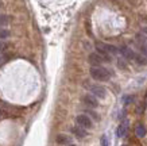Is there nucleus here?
I'll list each match as a JSON object with an SVG mask.
<instances>
[{
	"instance_id": "obj_1",
	"label": "nucleus",
	"mask_w": 147,
	"mask_h": 146,
	"mask_svg": "<svg viewBox=\"0 0 147 146\" xmlns=\"http://www.w3.org/2000/svg\"><path fill=\"white\" fill-rule=\"evenodd\" d=\"M90 76L97 81H107L111 77V73L102 67H93L90 68Z\"/></svg>"
},
{
	"instance_id": "obj_2",
	"label": "nucleus",
	"mask_w": 147,
	"mask_h": 146,
	"mask_svg": "<svg viewBox=\"0 0 147 146\" xmlns=\"http://www.w3.org/2000/svg\"><path fill=\"white\" fill-rule=\"evenodd\" d=\"M120 50H121V54H123L125 58H128V60H134V61H136L138 64H140V65H146V64H147V60H146V58L143 57V56H140V54L132 52L131 49L123 46Z\"/></svg>"
},
{
	"instance_id": "obj_3",
	"label": "nucleus",
	"mask_w": 147,
	"mask_h": 146,
	"mask_svg": "<svg viewBox=\"0 0 147 146\" xmlns=\"http://www.w3.org/2000/svg\"><path fill=\"white\" fill-rule=\"evenodd\" d=\"M90 65L93 67H101V64L104 61H109V56L108 54H100V53H92L88 57Z\"/></svg>"
},
{
	"instance_id": "obj_4",
	"label": "nucleus",
	"mask_w": 147,
	"mask_h": 146,
	"mask_svg": "<svg viewBox=\"0 0 147 146\" xmlns=\"http://www.w3.org/2000/svg\"><path fill=\"white\" fill-rule=\"evenodd\" d=\"M96 49L100 54H116L119 52V49L116 46H112V45H107V43H102V42H96Z\"/></svg>"
},
{
	"instance_id": "obj_5",
	"label": "nucleus",
	"mask_w": 147,
	"mask_h": 146,
	"mask_svg": "<svg viewBox=\"0 0 147 146\" xmlns=\"http://www.w3.org/2000/svg\"><path fill=\"white\" fill-rule=\"evenodd\" d=\"M89 91L92 92V95L96 97H100V99H104L107 96V89L104 88L102 85H98V84H94V85H90L89 87Z\"/></svg>"
},
{
	"instance_id": "obj_6",
	"label": "nucleus",
	"mask_w": 147,
	"mask_h": 146,
	"mask_svg": "<svg viewBox=\"0 0 147 146\" xmlns=\"http://www.w3.org/2000/svg\"><path fill=\"white\" fill-rule=\"evenodd\" d=\"M76 122H77V124L82 128H90L92 127V120H90L89 116H86V115H78L76 118Z\"/></svg>"
},
{
	"instance_id": "obj_7",
	"label": "nucleus",
	"mask_w": 147,
	"mask_h": 146,
	"mask_svg": "<svg viewBox=\"0 0 147 146\" xmlns=\"http://www.w3.org/2000/svg\"><path fill=\"white\" fill-rule=\"evenodd\" d=\"M82 102H84V104H86L88 107H92V108H96V107L98 106L97 99H96V96H93V95H85V96L82 97Z\"/></svg>"
},
{
	"instance_id": "obj_8",
	"label": "nucleus",
	"mask_w": 147,
	"mask_h": 146,
	"mask_svg": "<svg viewBox=\"0 0 147 146\" xmlns=\"http://www.w3.org/2000/svg\"><path fill=\"white\" fill-rule=\"evenodd\" d=\"M55 141L59 143V145H66V143H69L70 142V138L67 137V135H63V134H59V135H57V138H55Z\"/></svg>"
},
{
	"instance_id": "obj_9",
	"label": "nucleus",
	"mask_w": 147,
	"mask_h": 146,
	"mask_svg": "<svg viewBox=\"0 0 147 146\" xmlns=\"http://www.w3.org/2000/svg\"><path fill=\"white\" fill-rule=\"evenodd\" d=\"M127 126H128V123L124 122V123H121L117 127V137H124L125 134H127Z\"/></svg>"
},
{
	"instance_id": "obj_10",
	"label": "nucleus",
	"mask_w": 147,
	"mask_h": 146,
	"mask_svg": "<svg viewBox=\"0 0 147 146\" xmlns=\"http://www.w3.org/2000/svg\"><path fill=\"white\" fill-rule=\"evenodd\" d=\"M135 133H136V135H138L139 138H143L146 135V127H144L143 124H138V126L135 127Z\"/></svg>"
},
{
	"instance_id": "obj_11",
	"label": "nucleus",
	"mask_w": 147,
	"mask_h": 146,
	"mask_svg": "<svg viewBox=\"0 0 147 146\" xmlns=\"http://www.w3.org/2000/svg\"><path fill=\"white\" fill-rule=\"evenodd\" d=\"M71 131L76 134L78 138H84V137H86V131H85L82 127H73L71 128Z\"/></svg>"
},
{
	"instance_id": "obj_12",
	"label": "nucleus",
	"mask_w": 147,
	"mask_h": 146,
	"mask_svg": "<svg viewBox=\"0 0 147 146\" xmlns=\"http://www.w3.org/2000/svg\"><path fill=\"white\" fill-rule=\"evenodd\" d=\"M9 22H11V16L9 15H0V27L7 26Z\"/></svg>"
},
{
	"instance_id": "obj_13",
	"label": "nucleus",
	"mask_w": 147,
	"mask_h": 146,
	"mask_svg": "<svg viewBox=\"0 0 147 146\" xmlns=\"http://www.w3.org/2000/svg\"><path fill=\"white\" fill-rule=\"evenodd\" d=\"M11 35L9 30H4V29H0V39H5Z\"/></svg>"
},
{
	"instance_id": "obj_14",
	"label": "nucleus",
	"mask_w": 147,
	"mask_h": 146,
	"mask_svg": "<svg viewBox=\"0 0 147 146\" xmlns=\"http://www.w3.org/2000/svg\"><path fill=\"white\" fill-rule=\"evenodd\" d=\"M100 141H101V146H108V139H107V137H105V135H102Z\"/></svg>"
},
{
	"instance_id": "obj_15",
	"label": "nucleus",
	"mask_w": 147,
	"mask_h": 146,
	"mask_svg": "<svg viewBox=\"0 0 147 146\" xmlns=\"http://www.w3.org/2000/svg\"><path fill=\"white\" fill-rule=\"evenodd\" d=\"M7 49V43H0V52H3Z\"/></svg>"
},
{
	"instance_id": "obj_16",
	"label": "nucleus",
	"mask_w": 147,
	"mask_h": 146,
	"mask_svg": "<svg viewBox=\"0 0 147 146\" xmlns=\"http://www.w3.org/2000/svg\"><path fill=\"white\" fill-rule=\"evenodd\" d=\"M142 52H143V54H146L147 56V48L146 46H142Z\"/></svg>"
},
{
	"instance_id": "obj_17",
	"label": "nucleus",
	"mask_w": 147,
	"mask_h": 146,
	"mask_svg": "<svg viewBox=\"0 0 147 146\" xmlns=\"http://www.w3.org/2000/svg\"><path fill=\"white\" fill-rule=\"evenodd\" d=\"M143 33H144V34L147 35V27H144V29H143Z\"/></svg>"
},
{
	"instance_id": "obj_18",
	"label": "nucleus",
	"mask_w": 147,
	"mask_h": 146,
	"mask_svg": "<svg viewBox=\"0 0 147 146\" xmlns=\"http://www.w3.org/2000/svg\"><path fill=\"white\" fill-rule=\"evenodd\" d=\"M0 7H1V3H0Z\"/></svg>"
},
{
	"instance_id": "obj_19",
	"label": "nucleus",
	"mask_w": 147,
	"mask_h": 146,
	"mask_svg": "<svg viewBox=\"0 0 147 146\" xmlns=\"http://www.w3.org/2000/svg\"><path fill=\"white\" fill-rule=\"evenodd\" d=\"M70 146H74V145H70Z\"/></svg>"
},
{
	"instance_id": "obj_20",
	"label": "nucleus",
	"mask_w": 147,
	"mask_h": 146,
	"mask_svg": "<svg viewBox=\"0 0 147 146\" xmlns=\"http://www.w3.org/2000/svg\"><path fill=\"white\" fill-rule=\"evenodd\" d=\"M0 61H1V58H0Z\"/></svg>"
}]
</instances>
